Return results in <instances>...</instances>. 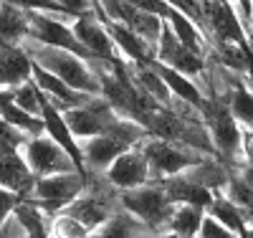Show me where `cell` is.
I'll list each match as a JSON object with an SVG mask.
<instances>
[{
	"mask_svg": "<svg viewBox=\"0 0 253 238\" xmlns=\"http://www.w3.org/2000/svg\"><path fill=\"white\" fill-rule=\"evenodd\" d=\"M167 198H170L172 205H193V208H200V210H208L210 203H213L215 192H210L200 185H195L193 180H187L185 175H175V178H167V180H160Z\"/></svg>",
	"mask_w": 253,
	"mask_h": 238,
	"instance_id": "ac0fdd59",
	"label": "cell"
},
{
	"mask_svg": "<svg viewBox=\"0 0 253 238\" xmlns=\"http://www.w3.org/2000/svg\"><path fill=\"white\" fill-rule=\"evenodd\" d=\"M0 5H3V0H0Z\"/></svg>",
	"mask_w": 253,
	"mask_h": 238,
	"instance_id": "f35d334b",
	"label": "cell"
},
{
	"mask_svg": "<svg viewBox=\"0 0 253 238\" xmlns=\"http://www.w3.org/2000/svg\"><path fill=\"white\" fill-rule=\"evenodd\" d=\"M150 66L157 71V76L165 81V86L170 89V94H172L175 99H182V101H187V104H193L195 109H200V106H203L205 96H203L200 86H198L193 79H187V76L177 74L175 69L165 66V63H160V61H152Z\"/></svg>",
	"mask_w": 253,
	"mask_h": 238,
	"instance_id": "d6986e66",
	"label": "cell"
},
{
	"mask_svg": "<svg viewBox=\"0 0 253 238\" xmlns=\"http://www.w3.org/2000/svg\"><path fill=\"white\" fill-rule=\"evenodd\" d=\"M84 188H86V172H61V175L36 178L31 203L51 221L81 195Z\"/></svg>",
	"mask_w": 253,
	"mask_h": 238,
	"instance_id": "5b68a950",
	"label": "cell"
},
{
	"mask_svg": "<svg viewBox=\"0 0 253 238\" xmlns=\"http://www.w3.org/2000/svg\"><path fill=\"white\" fill-rule=\"evenodd\" d=\"M155 61H160V63H165V66L175 69L177 74H182V76H187V79H193L198 86H200V81H203V74H205V56H198V53H193L190 48H185L167 23L162 26V33H160V41H157Z\"/></svg>",
	"mask_w": 253,
	"mask_h": 238,
	"instance_id": "ba28073f",
	"label": "cell"
},
{
	"mask_svg": "<svg viewBox=\"0 0 253 238\" xmlns=\"http://www.w3.org/2000/svg\"><path fill=\"white\" fill-rule=\"evenodd\" d=\"M117 119L114 109L109 106L107 99L94 96L86 106H79V109H69L63 112V122L69 124L74 140H91L99 135H107L112 122Z\"/></svg>",
	"mask_w": 253,
	"mask_h": 238,
	"instance_id": "9c48e42d",
	"label": "cell"
},
{
	"mask_svg": "<svg viewBox=\"0 0 253 238\" xmlns=\"http://www.w3.org/2000/svg\"><path fill=\"white\" fill-rule=\"evenodd\" d=\"M23 51L28 53V58L36 66L46 69L48 74H53L56 79H61L66 86H71L74 92L86 94V96H101V84L99 76L94 71L91 63H86L84 58L61 51V48H48L41 46L36 41H23Z\"/></svg>",
	"mask_w": 253,
	"mask_h": 238,
	"instance_id": "6da1fadb",
	"label": "cell"
},
{
	"mask_svg": "<svg viewBox=\"0 0 253 238\" xmlns=\"http://www.w3.org/2000/svg\"><path fill=\"white\" fill-rule=\"evenodd\" d=\"M3 3H8L13 8H20V10H26V13H46V15L66 20V23H69V20L74 23V18H69L66 10H63L58 3H53V0H3Z\"/></svg>",
	"mask_w": 253,
	"mask_h": 238,
	"instance_id": "83f0119b",
	"label": "cell"
},
{
	"mask_svg": "<svg viewBox=\"0 0 253 238\" xmlns=\"http://www.w3.org/2000/svg\"><path fill=\"white\" fill-rule=\"evenodd\" d=\"M220 101L228 104V112L233 114V119L243 129H253V89L248 86V81L243 76H238L233 81V86L220 96Z\"/></svg>",
	"mask_w": 253,
	"mask_h": 238,
	"instance_id": "44dd1931",
	"label": "cell"
},
{
	"mask_svg": "<svg viewBox=\"0 0 253 238\" xmlns=\"http://www.w3.org/2000/svg\"><path fill=\"white\" fill-rule=\"evenodd\" d=\"M41 119H43V135H46L48 140H53V142L63 149V152L74 160V165H76L79 170H84V160H81L79 142L74 140L69 124L63 122V112H58L53 104H48L46 96H43V112H41Z\"/></svg>",
	"mask_w": 253,
	"mask_h": 238,
	"instance_id": "2e32d148",
	"label": "cell"
},
{
	"mask_svg": "<svg viewBox=\"0 0 253 238\" xmlns=\"http://www.w3.org/2000/svg\"><path fill=\"white\" fill-rule=\"evenodd\" d=\"M91 231L84 228L76 218L66 213H58L48 221V238H89Z\"/></svg>",
	"mask_w": 253,
	"mask_h": 238,
	"instance_id": "4316f807",
	"label": "cell"
},
{
	"mask_svg": "<svg viewBox=\"0 0 253 238\" xmlns=\"http://www.w3.org/2000/svg\"><path fill=\"white\" fill-rule=\"evenodd\" d=\"M205 215H210L215 223H220L223 228L233 231V233H241L246 228L241 208L236 203H230L223 192H215V198H213V203H210V208L205 210Z\"/></svg>",
	"mask_w": 253,
	"mask_h": 238,
	"instance_id": "d4e9b609",
	"label": "cell"
},
{
	"mask_svg": "<svg viewBox=\"0 0 253 238\" xmlns=\"http://www.w3.org/2000/svg\"><path fill=\"white\" fill-rule=\"evenodd\" d=\"M152 238H175L172 233H162V236H152Z\"/></svg>",
	"mask_w": 253,
	"mask_h": 238,
	"instance_id": "d590c367",
	"label": "cell"
},
{
	"mask_svg": "<svg viewBox=\"0 0 253 238\" xmlns=\"http://www.w3.org/2000/svg\"><path fill=\"white\" fill-rule=\"evenodd\" d=\"M0 188L15 192L20 200L33 198L36 175L20 152H0Z\"/></svg>",
	"mask_w": 253,
	"mask_h": 238,
	"instance_id": "5bb4252c",
	"label": "cell"
},
{
	"mask_svg": "<svg viewBox=\"0 0 253 238\" xmlns=\"http://www.w3.org/2000/svg\"><path fill=\"white\" fill-rule=\"evenodd\" d=\"M251 3H253V0H251Z\"/></svg>",
	"mask_w": 253,
	"mask_h": 238,
	"instance_id": "ab89813d",
	"label": "cell"
},
{
	"mask_svg": "<svg viewBox=\"0 0 253 238\" xmlns=\"http://www.w3.org/2000/svg\"><path fill=\"white\" fill-rule=\"evenodd\" d=\"M33 61L23 46H0V89H18L31 81Z\"/></svg>",
	"mask_w": 253,
	"mask_h": 238,
	"instance_id": "e0dca14e",
	"label": "cell"
},
{
	"mask_svg": "<svg viewBox=\"0 0 253 238\" xmlns=\"http://www.w3.org/2000/svg\"><path fill=\"white\" fill-rule=\"evenodd\" d=\"M104 13H107L109 20H114V23H122L126 26L132 33H137L139 38H144L150 46L157 48V41H160V33H162V26L165 20L152 15V13H144L129 3H124V0H99Z\"/></svg>",
	"mask_w": 253,
	"mask_h": 238,
	"instance_id": "30bf717a",
	"label": "cell"
},
{
	"mask_svg": "<svg viewBox=\"0 0 253 238\" xmlns=\"http://www.w3.org/2000/svg\"><path fill=\"white\" fill-rule=\"evenodd\" d=\"M119 205L134 215L137 221H142L155 236H162L170 228V218L175 213V205L170 203L167 192L160 180H150L142 188L134 190H122L119 192Z\"/></svg>",
	"mask_w": 253,
	"mask_h": 238,
	"instance_id": "3957f363",
	"label": "cell"
},
{
	"mask_svg": "<svg viewBox=\"0 0 253 238\" xmlns=\"http://www.w3.org/2000/svg\"><path fill=\"white\" fill-rule=\"evenodd\" d=\"M104 178H107L117 190H134V188H142L150 183V167H147V160L142 155L139 147H132L122 152L112 167L104 172Z\"/></svg>",
	"mask_w": 253,
	"mask_h": 238,
	"instance_id": "8fae6325",
	"label": "cell"
},
{
	"mask_svg": "<svg viewBox=\"0 0 253 238\" xmlns=\"http://www.w3.org/2000/svg\"><path fill=\"white\" fill-rule=\"evenodd\" d=\"M155 233L147 228L142 221H137L134 215H129L124 208H119L112 218L96 228L89 238H152Z\"/></svg>",
	"mask_w": 253,
	"mask_h": 238,
	"instance_id": "7402d4cb",
	"label": "cell"
},
{
	"mask_svg": "<svg viewBox=\"0 0 253 238\" xmlns=\"http://www.w3.org/2000/svg\"><path fill=\"white\" fill-rule=\"evenodd\" d=\"M28 41H36L41 46H48V48H61V51H69L79 58H84L86 63H94L96 58L81 46L76 41L71 26L61 18L46 15V13H28Z\"/></svg>",
	"mask_w": 253,
	"mask_h": 238,
	"instance_id": "8992f818",
	"label": "cell"
},
{
	"mask_svg": "<svg viewBox=\"0 0 253 238\" xmlns=\"http://www.w3.org/2000/svg\"><path fill=\"white\" fill-rule=\"evenodd\" d=\"M71 31L76 36V41L81 43L84 48H86L96 61H114L119 53L114 48V43L107 33V28H104L99 20L89 13V15H81L76 18L74 23H71Z\"/></svg>",
	"mask_w": 253,
	"mask_h": 238,
	"instance_id": "4fadbf2b",
	"label": "cell"
},
{
	"mask_svg": "<svg viewBox=\"0 0 253 238\" xmlns=\"http://www.w3.org/2000/svg\"><path fill=\"white\" fill-rule=\"evenodd\" d=\"M243 33H246V51H248V56H251V61H253V23L246 26Z\"/></svg>",
	"mask_w": 253,
	"mask_h": 238,
	"instance_id": "836d02e7",
	"label": "cell"
},
{
	"mask_svg": "<svg viewBox=\"0 0 253 238\" xmlns=\"http://www.w3.org/2000/svg\"><path fill=\"white\" fill-rule=\"evenodd\" d=\"M79 149H81V160H84V170L86 172H96V175H104L112 162L126 152V147L119 144L117 140L107 137V135H99L91 140H79Z\"/></svg>",
	"mask_w": 253,
	"mask_h": 238,
	"instance_id": "9a60e30c",
	"label": "cell"
},
{
	"mask_svg": "<svg viewBox=\"0 0 253 238\" xmlns=\"http://www.w3.org/2000/svg\"><path fill=\"white\" fill-rule=\"evenodd\" d=\"M28 38V13L8 3L0 5V46H23Z\"/></svg>",
	"mask_w": 253,
	"mask_h": 238,
	"instance_id": "603a6c76",
	"label": "cell"
},
{
	"mask_svg": "<svg viewBox=\"0 0 253 238\" xmlns=\"http://www.w3.org/2000/svg\"><path fill=\"white\" fill-rule=\"evenodd\" d=\"M200 114H203L208 135H210V142H213L215 157L220 162H225L230 170L241 167L243 165V160H241V124L228 112V104L215 96H205Z\"/></svg>",
	"mask_w": 253,
	"mask_h": 238,
	"instance_id": "7a4b0ae2",
	"label": "cell"
},
{
	"mask_svg": "<svg viewBox=\"0 0 253 238\" xmlns=\"http://www.w3.org/2000/svg\"><path fill=\"white\" fill-rule=\"evenodd\" d=\"M18 203H23L15 192H10V190H3L0 188V226H3L10 215H13V210H15V205Z\"/></svg>",
	"mask_w": 253,
	"mask_h": 238,
	"instance_id": "4dcf8cb0",
	"label": "cell"
},
{
	"mask_svg": "<svg viewBox=\"0 0 253 238\" xmlns=\"http://www.w3.org/2000/svg\"><path fill=\"white\" fill-rule=\"evenodd\" d=\"M241 160L243 165H253V129L241 127Z\"/></svg>",
	"mask_w": 253,
	"mask_h": 238,
	"instance_id": "1f68e13d",
	"label": "cell"
},
{
	"mask_svg": "<svg viewBox=\"0 0 253 238\" xmlns=\"http://www.w3.org/2000/svg\"><path fill=\"white\" fill-rule=\"evenodd\" d=\"M0 238H28V236L20 228V223L15 221V215H10V218L0 226Z\"/></svg>",
	"mask_w": 253,
	"mask_h": 238,
	"instance_id": "d6a6232c",
	"label": "cell"
},
{
	"mask_svg": "<svg viewBox=\"0 0 253 238\" xmlns=\"http://www.w3.org/2000/svg\"><path fill=\"white\" fill-rule=\"evenodd\" d=\"M203 218H205V210H200V208L175 205V213L170 218V228H167V233H172L175 238H198Z\"/></svg>",
	"mask_w": 253,
	"mask_h": 238,
	"instance_id": "cb8c5ba5",
	"label": "cell"
},
{
	"mask_svg": "<svg viewBox=\"0 0 253 238\" xmlns=\"http://www.w3.org/2000/svg\"><path fill=\"white\" fill-rule=\"evenodd\" d=\"M246 81H248V86H251V89H253V76H248Z\"/></svg>",
	"mask_w": 253,
	"mask_h": 238,
	"instance_id": "8d00e7d4",
	"label": "cell"
},
{
	"mask_svg": "<svg viewBox=\"0 0 253 238\" xmlns=\"http://www.w3.org/2000/svg\"><path fill=\"white\" fill-rule=\"evenodd\" d=\"M230 172L233 170H230L225 162H220L218 157H205L200 165L190 167L187 172H182V175L187 180H193L195 185L210 190V192H223L228 180H230Z\"/></svg>",
	"mask_w": 253,
	"mask_h": 238,
	"instance_id": "ffe728a7",
	"label": "cell"
},
{
	"mask_svg": "<svg viewBox=\"0 0 253 238\" xmlns=\"http://www.w3.org/2000/svg\"><path fill=\"white\" fill-rule=\"evenodd\" d=\"M238 238H253V228H248V226H246V228L238 233Z\"/></svg>",
	"mask_w": 253,
	"mask_h": 238,
	"instance_id": "e575fe53",
	"label": "cell"
},
{
	"mask_svg": "<svg viewBox=\"0 0 253 238\" xmlns=\"http://www.w3.org/2000/svg\"><path fill=\"white\" fill-rule=\"evenodd\" d=\"M139 149L147 160V167H150V180H167V178L182 175V172H187L190 167H195L205 160V155L185 144L157 140V137H147L139 144Z\"/></svg>",
	"mask_w": 253,
	"mask_h": 238,
	"instance_id": "277c9868",
	"label": "cell"
},
{
	"mask_svg": "<svg viewBox=\"0 0 253 238\" xmlns=\"http://www.w3.org/2000/svg\"><path fill=\"white\" fill-rule=\"evenodd\" d=\"M53 3H58L63 10H66V15L74 18V20L91 13V0H53Z\"/></svg>",
	"mask_w": 253,
	"mask_h": 238,
	"instance_id": "f546056e",
	"label": "cell"
},
{
	"mask_svg": "<svg viewBox=\"0 0 253 238\" xmlns=\"http://www.w3.org/2000/svg\"><path fill=\"white\" fill-rule=\"evenodd\" d=\"M198 238H238V233H233V231H228V228H223L220 223H215L210 215H205L203 218V226H200V233H198Z\"/></svg>",
	"mask_w": 253,
	"mask_h": 238,
	"instance_id": "f1b7e54d",
	"label": "cell"
},
{
	"mask_svg": "<svg viewBox=\"0 0 253 238\" xmlns=\"http://www.w3.org/2000/svg\"><path fill=\"white\" fill-rule=\"evenodd\" d=\"M13 104L18 109L33 114V117H41V112H43V92H41L31 79L26 84H20L18 89H13Z\"/></svg>",
	"mask_w": 253,
	"mask_h": 238,
	"instance_id": "484cf974",
	"label": "cell"
},
{
	"mask_svg": "<svg viewBox=\"0 0 253 238\" xmlns=\"http://www.w3.org/2000/svg\"><path fill=\"white\" fill-rule=\"evenodd\" d=\"M23 160L28 162L31 172L36 178H48V175H61V172H84L74 165V160L63 152V149L48 140L46 135L41 137H28V142L20 149Z\"/></svg>",
	"mask_w": 253,
	"mask_h": 238,
	"instance_id": "52a82bcc",
	"label": "cell"
},
{
	"mask_svg": "<svg viewBox=\"0 0 253 238\" xmlns=\"http://www.w3.org/2000/svg\"><path fill=\"white\" fill-rule=\"evenodd\" d=\"M31 79L33 84L43 92L46 101L53 104L58 112H69V109H79V106H86L94 96H86V94H79L74 92L71 86H66L61 79H56L53 74H48L46 69H41L33 63V71H31Z\"/></svg>",
	"mask_w": 253,
	"mask_h": 238,
	"instance_id": "7c38bea8",
	"label": "cell"
},
{
	"mask_svg": "<svg viewBox=\"0 0 253 238\" xmlns=\"http://www.w3.org/2000/svg\"><path fill=\"white\" fill-rule=\"evenodd\" d=\"M251 23H253V8H251Z\"/></svg>",
	"mask_w": 253,
	"mask_h": 238,
	"instance_id": "74e56055",
	"label": "cell"
}]
</instances>
